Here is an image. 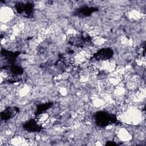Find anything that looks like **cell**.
<instances>
[{
	"label": "cell",
	"mask_w": 146,
	"mask_h": 146,
	"mask_svg": "<svg viewBox=\"0 0 146 146\" xmlns=\"http://www.w3.org/2000/svg\"><path fill=\"white\" fill-rule=\"evenodd\" d=\"M96 124L100 127H106L110 124L116 123L117 119L116 116L105 111H99L95 114Z\"/></svg>",
	"instance_id": "obj_1"
},
{
	"label": "cell",
	"mask_w": 146,
	"mask_h": 146,
	"mask_svg": "<svg viewBox=\"0 0 146 146\" xmlns=\"http://www.w3.org/2000/svg\"><path fill=\"white\" fill-rule=\"evenodd\" d=\"M15 8L18 14H23L27 18L32 17L34 10V5L31 3L18 2L15 5Z\"/></svg>",
	"instance_id": "obj_2"
},
{
	"label": "cell",
	"mask_w": 146,
	"mask_h": 146,
	"mask_svg": "<svg viewBox=\"0 0 146 146\" xmlns=\"http://www.w3.org/2000/svg\"><path fill=\"white\" fill-rule=\"evenodd\" d=\"M113 55V51L110 48H104L98 50L93 56L96 60H107Z\"/></svg>",
	"instance_id": "obj_3"
},
{
	"label": "cell",
	"mask_w": 146,
	"mask_h": 146,
	"mask_svg": "<svg viewBox=\"0 0 146 146\" xmlns=\"http://www.w3.org/2000/svg\"><path fill=\"white\" fill-rule=\"evenodd\" d=\"M19 112V108L15 107H9L6 108L1 113L2 120L7 121L14 117Z\"/></svg>",
	"instance_id": "obj_4"
},
{
	"label": "cell",
	"mask_w": 146,
	"mask_h": 146,
	"mask_svg": "<svg viewBox=\"0 0 146 146\" xmlns=\"http://www.w3.org/2000/svg\"><path fill=\"white\" fill-rule=\"evenodd\" d=\"M23 128L25 130L28 132H36L42 129V127L40 125L35 119H30L23 125Z\"/></svg>",
	"instance_id": "obj_5"
},
{
	"label": "cell",
	"mask_w": 146,
	"mask_h": 146,
	"mask_svg": "<svg viewBox=\"0 0 146 146\" xmlns=\"http://www.w3.org/2000/svg\"><path fill=\"white\" fill-rule=\"evenodd\" d=\"M90 40L91 38L90 37V36L80 35L71 38L70 40L69 43L72 45H75L76 46H82L84 44L89 43Z\"/></svg>",
	"instance_id": "obj_6"
},
{
	"label": "cell",
	"mask_w": 146,
	"mask_h": 146,
	"mask_svg": "<svg viewBox=\"0 0 146 146\" xmlns=\"http://www.w3.org/2000/svg\"><path fill=\"white\" fill-rule=\"evenodd\" d=\"M95 7L83 6L78 8L75 11V14L80 17H87L97 10Z\"/></svg>",
	"instance_id": "obj_7"
},
{
	"label": "cell",
	"mask_w": 146,
	"mask_h": 146,
	"mask_svg": "<svg viewBox=\"0 0 146 146\" xmlns=\"http://www.w3.org/2000/svg\"><path fill=\"white\" fill-rule=\"evenodd\" d=\"M1 54L5 59L7 60L9 63H10V65H13L16 60L17 58L19 56V52H13L6 50H2Z\"/></svg>",
	"instance_id": "obj_8"
},
{
	"label": "cell",
	"mask_w": 146,
	"mask_h": 146,
	"mask_svg": "<svg viewBox=\"0 0 146 146\" xmlns=\"http://www.w3.org/2000/svg\"><path fill=\"white\" fill-rule=\"evenodd\" d=\"M52 103L51 102H48L46 103L41 104L38 105L36 108V113H37V114H36V115H38L42 113L43 112H44V111L47 110L48 108H50L52 106Z\"/></svg>",
	"instance_id": "obj_9"
},
{
	"label": "cell",
	"mask_w": 146,
	"mask_h": 146,
	"mask_svg": "<svg viewBox=\"0 0 146 146\" xmlns=\"http://www.w3.org/2000/svg\"><path fill=\"white\" fill-rule=\"evenodd\" d=\"M106 145H117V144L116 143H115L113 141H108L106 143Z\"/></svg>",
	"instance_id": "obj_10"
}]
</instances>
